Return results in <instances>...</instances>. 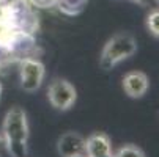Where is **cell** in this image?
Instances as JSON below:
<instances>
[{"label": "cell", "instance_id": "obj_8", "mask_svg": "<svg viewBox=\"0 0 159 157\" xmlns=\"http://www.w3.org/2000/svg\"><path fill=\"white\" fill-rule=\"evenodd\" d=\"M113 157H145V152L135 145H125L113 154Z\"/></svg>", "mask_w": 159, "mask_h": 157}, {"label": "cell", "instance_id": "obj_4", "mask_svg": "<svg viewBox=\"0 0 159 157\" xmlns=\"http://www.w3.org/2000/svg\"><path fill=\"white\" fill-rule=\"evenodd\" d=\"M46 69L44 64L38 60L25 58L20 64V85L24 88V91L33 93L41 86Z\"/></svg>", "mask_w": 159, "mask_h": 157}, {"label": "cell", "instance_id": "obj_2", "mask_svg": "<svg viewBox=\"0 0 159 157\" xmlns=\"http://www.w3.org/2000/svg\"><path fill=\"white\" fill-rule=\"evenodd\" d=\"M135 52H137V41L134 39V36L129 33H118L106 42L99 57V66L101 69L109 71L120 61L132 57Z\"/></svg>", "mask_w": 159, "mask_h": 157}, {"label": "cell", "instance_id": "obj_11", "mask_svg": "<svg viewBox=\"0 0 159 157\" xmlns=\"http://www.w3.org/2000/svg\"><path fill=\"white\" fill-rule=\"evenodd\" d=\"M0 91H2V86H0Z\"/></svg>", "mask_w": 159, "mask_h": 157}, {"label": "cell", "instance_id": "obj_7", "mask_svg": "<svg viewBox=\"0 0 159 157\" xmlns=\"http://www.w3.org/2000/svg\"><path fill=\"white\" fill-rule=\"evenodd\" d=\"M85 157H113L112 145L106 133H93L85 138Z\"/></svg>", "mask_w": 159, "mask_h": 157}, {"label": "cell", "instance_id": "obj_12", "mask_svg": "<svg viewBox=\"0 0 159 157\" xmlns=\"http://www.w3.org/2000/svg\"><path fill=\"white\" fill-rule=\"evenodd\" d=\"M157 2H159V0H157Z\"/></svg>", "mask_w": 159, "mask_h": 157}, {"label": "cell", "instance_id": "obj_5", "mask_svg": "<svg viewBox=\"0 0 159 157\" xmlns=\"http://www.w3.org/2000/svg\"><path fill=\"white\" fill-rule=\"evenodd\" d=\"M61 157H85V138L77 132H65L57 143Z\"/></svg>", "mask_w": 159, "mask_h": 157}, {"label": "cell", "instance_id": "obj_6", "mask_svg": "<svg viewBox=\"0 0 159 157\" xmlns=\"http://www.w3.org/2000/svg\"><path fill=\"white\" fill-rule=\"evenodd\" d=\"M148 77L142 71H132L123 77V89L125 93L132 99H140L148 91Z\"/></svg>", "mask_w": 159, "mask_h": 157}, {"label": "cell", "instance_id": "obj_3", "mask_svg": "<svg viewBox=\"0 0 159 157\" xmlns=\"http://www.w3.org/2000/svg\"><path fill=\"white\" fill-rule=\"evenodd\" d=\"M48 99L55 110L66 111L74 105L77 91L66 79H54L48 88Z\"/></svg>", "mask_w": 159, "mask_h": 157}, {"label": "cell", "instance_id": "obj_1", "mask_svg": "<svg viewBox=\"0 0 159 157\" xmlns=\"http://www.w3.org/2000/svg\"><path fill=\"white\" fill-rule=\"evenodd\" d=\"M3 138L13 157L27 155L29 123L27 113L20 107H13L7 111L3 120Z\"/></svg>", "mask_w": 159, "mask_h": 157}, {"label": "cell", "instance_id": "obj_9", "mask_svg": "<svg viewBox=\"0 0 159 157\" xmlns=\"http://www.w3.org/2000/svg\"><path fill=\"white\" fill-rule=\"evenodd\" d=\"M147 28H148V32L153 36L159 38V10H154V11H151L148 14V17H147Z\"/></svg>", "mask_w": 159, "mask_h": 157}, {"label": "cell", "instance_id": "obj_10", "mask_svg": "<svg viewBox=\"0 0 159 157\" xmlns=\"http://www.w3.org/2000/svg\"><path fill=\"white\" fill-rule=\"evenodd\" d=\"M134 2H139V3H142V5H147V3L153 2V0H134Z\"/></svg>", "mask_w": 159, "mask_h": 157}]
</instances>
